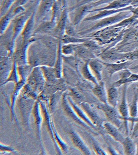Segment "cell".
I'll list each match as a JSON object with an SVG mask.
<instances>
[{"label": "cell", "mask_w": 138, "mask_h": 155, "mask_svg": "<svg viewBox=\"0 0 138 155\" xmlns=\"http://www.w3.org/2000/svg\"><path fill=\"white\" fill-rule=\"evenodd\" d=\"M124 154L127 155H133L135 154L136 149L135 145L131 139L126 137L124 141L122 143Z\"/></svg>", "instance_id": "19"}, {"label": "cell", "mask_w": 138, "mask_h": 155, "mask_svg": "<svg viewBox=\"0 0 138 155\" xmlns=\"http://www.w3.org/2000/svg\"><path fill=\"white\" fill-rule=\"evenodd\" d=\"M24 9L23 8L21 7V6H19L17 8H16L14 10V14H18L19 13L23 11Z\"/></svg>", "instance_id": "41"}, {"label": "cell", "mask_w": 138, "mask_h": 155, "mask_svg": "<svg viewBox=\"0 0 138 155\" xmlns=\"http://www.w3.org/2000/svg\"><path fill=\"white\" fill-rule=\"evenodd\" d=\"M71 137L73 142H74V144L79 149H80L85 154H90V152L89 150H88L87 147L84 143L82 140L80 139V138L77 134L73 133L72 134Z\"/></svg>", "instance_id": "22"}, {"label": "cell", "mask_w": 138, "mask_h": 155, "mask_svg": "<svg viewBox=\"0 0 138 155\" xmlns=\"http://www.w3.org/2000/svg\"><path fill=\"white\" fill-rule=\"evenodd\" d=\"M89 61H87L86 62L83 68V75L85 79L89 81H92L95 85H96L98 84V83L97 79L90 70L89 65Z\"/></svg>", "instance_id": "21"}, {"label": "cell", "mask_w": 138, "mask_h": 155, "mask_svg": "<svg viewBox=\"0 0 138 155\" xmlns=\"http://www.w3.org/2000/svg\"><path fill=\"white\" fill-rule=\"evenodd\" d=\"M65 32L66 34L71 36H74L75 35V30L74 27L70 24L68 23V20L67 21V25H66L65 28Z\"/></svg>", "instance_id": "35"}, {"label": "cell", "mask_w": 138, "mask_h": 155, "mask_svg": "<svg viewBox=\"0 0 138 155\" xmlns=\"http://www.w3.org/2000/svg\"><path fill=\"white\" fill-rule=\"evenodd\" d=\"M99 56L104 62H110V63H120L126 61L125 53L119 52L114 48L104 50Z\"/></svg>", "instance_id": "4"}, {"label": "cell", "mask_w": 138, "mask_h": 155, "mask_svg": "<svg viewBox=\"0 0 138 155\" xmlns=\"http://www.w3.org/2000/svg\"><path fill=\"white\" fill-rule=\"evenodd\" d=\"M55 0H43L40 6L39 12L42 15H45L53 8Z\"/></svg>", "instance_id": "26"}, {"label": "cell", "mask_w": 138, "mask_h": 155, "mask_svg": "<svg viewBox=\"0 0 138 155\" xmlns=\"http://www.w3.org/2000/svg\"><path fill=\"white\" fill-rule=\"evenodd\" d=\"M86 112L88 114L89 117L94 125L101 127L103 125V121L97 113L92 110L88 105H86L85 106Z\"/></svg>", "instance_id": "17"}, {"label": "cell", "mask_w": 138, "mask_h": 155, "mask_svg": "<svg viewBox=\"0 0 138 155\" xmlns=\"http://www.w3.org/2000/svg\"><path fill=\"white\" fill-rule=\"evenodd\" d=\"M107 133L111 136L115 140L119 143H122L124 141L125 138L118 130V128L110 122H107L103 125Z\"/></svg>", "instance_id": "9"}, {"label": "cell", "mask_w": 138, "mask_h": 155, "mask_svg": "<svg viewBox=\"0 0 138 155\" xmlns=\"http://www.w3.org/2000/svg\"><path fill=\"white\" fill-rule=\"evenodd\" d=\"M134 8L132 6L126 7L122 9H111V10H104L99 11L98 14L93 16L89 17L86 18L84 20V21H95L98 20H101L104 18L108 17L113 14H117V13L120 12H121L125 11H130Z\"/></svg>", "instance_id": "6"}, {"label": "cell", "mask_w": 138, "mask_h": 155, "mask_svg": "<svg viewBox=\"0 0 138 155\" xmlns=\"http://www.w3.org/2000/svg\"><path fill=\"white\" fill-rule=\"evenodd\" d=\"M123 27L112 28L109 26L90 33L88 38H93L100 45H106L114 42L118 38Z\"/></svg>", "instance_id": "1"}, {"label": "cell", "mask_w": 138, "mask_h": 155, "mask_svg": "<svg viewBox=\"0 0 138 155\" xmlns=\"http://www.w3.org/2000/svg\"><path fill=\"white\" fill-rule=\"evenodd\" d=\"M138 18V16L133 15L130 17L127 18L122 20L118 23L116 24L113 26H110L112 28H117L120 27H123L126 28L128 26H132L133 24L135 22L136 20Z\"/></svg>", "instance_id": "27"}, {"label": "cell", "mask_w": 138, "mask_h": 155, "mask_svg": "<svg viewBox=\"0 0 138 155\" xmlns=\"http://www.w3.org/2000/svg\"><path fill=\"white\" fill-rule=\"evenodd\" d=\"M119 73L120 77V80H124V79L127 78L132 74L131 72L129 70H128V68L121 71Z\"/></svg>", "instance_id": "36"}, {"label": "cell", "mask_w": 138, "mask_h": 155, "mask_svg": "<svg viewBox=\"0 0 138 155\" xmlns=\"http://www.w3.org/2000/svg\"><path fill=\"white\" fill-rule=\"evenodd\" d=\"M133 15V13L130 10L121 12H120L117 13L113 16H109L101 19L98 23L96 24L93 27L87 31L81 32L80 34L81 35L88 34L105 28L113 26L120 22L124 19L130 17Z\"/></svg>", "instance_id": "2"}, {"label": "cell", "mask_w": 138, "mask_h": 155, "mask_svg": "<svg viewBox=\"0 0 138 155\" xmlns=\"http://www.w3.org/2000/svg\"><path fill=\"white\" fill-rule=\"evenodd\" d=\"M129 115L130 117H137L138 115V106L137 97L136 96L130 107Z\"/></svg>", "instance_id": "29"}, {"label": "cell", "mask_w": 138, "mask_h": 155, "mask_svg": "<svg viewBox=\"0 0 138 155\" xmlns=\"http://www.w3.org/2000/svg\"><path fill=\"white\" fill-rule=\"evenodd\" d=\"M58 48L57 58L56 61V67L55 68V74L57 78H60L61 77V64H62V50H61V41H59L58 42Z\"/></svg>", "instance_id": "25"}, {"label": "cell", "mask_w": 138, "mask_h": 155, "mask_svg": "<svg viewBox=\"0 0 138 155\" xmlns=\"http://www.w3.org/2000/svg\"></svg>", "instance_id": "45"}, {"label": "cell", "mask_w": 138, "mask_h": 155, "mask_svg": "<svg viewBox=\"0 0 138 155\" xmlns=\"http://www.w3.org/2000/svg\"><path fill=\"white\" fill-rule=\"evenodd\" d=\"M11 16L10 14H8L3 16L1 20V33L2 34L6 30L10 23Z\"/></svg>", "instance_id": "30"}, {"label": "cell", "mask_w": 138, "mask_h": 155, "mask_svg": "<svg viewBox=\"0 0 138 155\" xmlns=\"http://www.w3.org/2000/svg\"><path fill=\"white\" fill-rule=\"evenodd\" d=\"M94 149L95 152L97 153V154L101 155H106V153L101 148H100L98 145H96L94 146Z\"/></svg>", "instance_id": "38"}, {"label": "cell", "mask_w": 138, "mask_h": 155, "mask_svg": "<svg viewBox=\"0 0 138 155\" xmlns=\"http://www.w3.org/2000/svg\"><path fill=\"white\" fill-rule=\"evenodd\" d=\"M74 46V51H76L78 55L83 58L89 59L90 60L95 59L96 56L92 52V50L87 48L82 45H75Z\"/></svg>", "instance_id": "15"}, {"label": "cell", "mask_w": 138, "mask_h": 155, "mask_svg": "<svg viewBox=\"0 0 138 155\" xmlns=\"http://www.w3.org/2000/svg\"><path fill=\"white\" fill-rule=\"evenodd\" d=\"M68 20V15L67 11L64 10L62 13L57 27V32L59 35H62V37L64 35L63 32L65 31V28Z\"/></svg>", "instance_id": "24"}, {"label": "cell", "mask_w": 138, "mask_h": 155, "mask_svg": "<svg viewBox=\"0 0 138 155\" xmlns=\"http://www.w3.org/2000/svg\"><path fill=\"white\" fill-rule=\"evenodd\" d=\"M125 56L126 61H133L138 59V49L133 51L125 53Z\"/></svg>", "instance_id": "33"}, {"label": "cell", "mask_w": 138, "mask_h": 155, "mask_svg": "<svg viewBox=\"0 0 138 155\" xmlns=\"http://www.w3.org/2000/svg\"><path fill=\"white\" fill-rule=\"evenodd\" d=\"M89 65L90 69L97 81H101L102 79V71L103 65L100 61L93 59L90 60Z\"/></svg>", "instance_id": "10"}, {"label": "cell", "mask_w": 138, "mask_h": 155, "mask_svg": "<svg viewBox=\"0 0 138 155\" xmlns=\"http://www.w3.org/2000/svg\"><path fill=\"white\" fill-rule=\"evenodd\" d=\"M119 94L116 87H110L107 92L108 104L115 108L118 101Z\"/></svg>", "instance_id": "16"}, {"label": "cell", "mask_w": 138, "mask_h": 155, "mask_svg": "<svg viewBox=\"0 0 138 155\" xmlns=\"http://www.w3.org/2000/svg\"><path fill=\"white\" fill-rule=\"evenodd\" d=\"M130 69L133 70L138 71V64L134 66V67H132V68H130Z\"/></svg>", "instance_id": "44"}, {"label": "cell", "mask_w": 138, "mask_h": 155, "mask_svg": "<svg viewBox=\"0 0 138 155\" xmlns=\"http://www.w3.org/2000/svg\"><path fill=\"white\" fill-rule=\"evenodd\" d=\"M34 14L32 15L29 18L26 25L24 28L23 30L21 32L22 39L23 40V44L27 41L28 39L31 35L33 29L34 25Z\"/></svg>", "instance_id": "13"}, {"label": "cell", "mask_w": 138, "mask_h": 155, "mask_svg": "<svg viewBox=\"0 0 138 155\" xmlns=\"http://www.w3.org/2000/svg\"></svg>", "instance_id": "46"}, {"label": "cell", "mask_w": 138, "mask_h": 155, "mask_svg": "<svg viewBox=\"0 0 138 155\" xmlns=\"http://www.w3.org/2000/svg\"><path fill=\"white\" fill-rule=\"evenodd\" d=\"M90 38H77L74 36L68 35L67 34H64L62 37V42L63 44H77V43H83L87 41Z\"/></svg>", "instance_id": "20"}, {"label": "cell", "mask_w": 138, "mask_h": 155, "mask_svg": "<svg viewBox=\"0 0 138 155\" xmlns=\"http://www.w3.org/2000/svg\"><path fill=\"white\" fill-rule=\"evenodd\" d=\"M130 11L133 13V15L138 16V7L136 8H134Z\"/></svg>", "instance_id": "42"}, {"label": "cell", "mask_w": 138, "mask_h": 155, "mask_svg": "<svg viewBox=\"0 0 138 155\" xmlns=\"http://www.w3.org/2000/svg\"><path fill=\"white\" fill-rule=\"evenodd\" d=\"M133 27L136 28H138V18L136 19V20L135 22H134V23L133 24V25H132Z\"/></svg>", "instance_id": "43"}, {"label": "cell", "mask_w": 138, "mask_h": 155, "mask_svg": "<svg viewBox=\"0 0 138 155\" xmlns=\"http://www.w3.org/2000/svg\"><path fill=\"white\" fill-rule=\"evenodd\" d=\"M131 0H115L109 3V5L99 9H92L89 11V13L99 12L104 10H111V9H119L126 8L130 6Z\"/></svg>", "instance_id": "8"}, {"label": "cell", "mask_w": 138, "mask_h": 155, "mask_svg": "<svg viewBox=\"0 0 138 155\" xmlns=\"http://www.w3.org/2000/svg\"><path fill=\"white\" fill-rule=\"evenodd\" d=\"M55 22L54 20L48 21V22L45 23L43 24L38 29V32L39 31H44V32H48L51 31L55 27Z\"/></svg>", "instance_id": "32"}, {"label": "cell", "mask_w": 138, "mask_h": 155, "mask_svg": "<svg viewBox=\"0 0 138 155\" xmlns=\"http://www.w3.org/2000/svg\"><path fill=\"white\" fill-rule=\"evenodd\" d=\"M131 134V139L138 138V122H135Z\"/></svg>", "instance_id": "37"}, {"label": "cell", "mask_w": 138, "mask_h": 155, "mask_svg": "<svg viewBox=\"0 0 138 155\" xmlns=\"http://www.w3.org/2000/svg\"><path fill=\"white\" fill-rule=\"evenodd\" d=\"M91 38L82 43V45L87 48L91 50H97L99 48V44L96 40L94 39H91Z\"/></svg>", "instance_id": "31"}, {"label": "cell", "mask_w": 138, "mask_h": 155, "mask_svg": "<svg viewBox=\"0 0 138 155\" xmlns=\"http://www.w3.org/2000/svg\"><path fill=\"white\" fill-rule=\"evenodd\" d=\"M100 0H84L82 2L80 3V4L78 5V7L81 6L85 5L90 4L94 3V2H98Z\"/></svg>", "instance_id": "39"}, {"label": "cell", "mask_w": 138, "mask_h": 155, "mask_svg": "<svg viewBox=\"0 0 138 155\" xmlns=\"http://www.w3.org/2000/svg\"><path fill=\"white\" fill-rule=\"evenodd\" d=\"M130 6L134 8L138 7V0H131V1Z\"/></svg>", "instance_id": "40"}, {"label": "cell", "mask_w": 138, "mask_h": 155, "mask_svg": "<svg viewBox=\"0 0 138 155\" xmlns=\"http://www.w3.org/2000/svg\"><path fill=\"white\" fill-rule=\"evenodd\" d=\"M74 19V25L78 24L83 19L85 15L91 10L88 4L81 6Z\"/></svg>", "instance_id": "23"}, {"label": "cell", "mask_w": 138, "mask_h": 155, "mask_svg": "<svg viewBox=\"0 0 138 155\" xmlns=\"http://www.w3.org/2000/svg\"><path fill=\"white\" fill-rule=\"evenodd\" d=\"M28 45L29 43L23 44V46L15 53V59L20 64H25L26 63V55Z\"/></svg>", "instance_id": "18"}, {"label": "cell", "mask_w": 138, "mask_h": 155, "mask_svg": "<svg viewBox=\"0 0 138 155\" xmlns=\"http://www.w3.org/2000/svg\"><path fill=\"white\" fill-rule=\"evenodd\" d=\"M94 94L102 103L107 104V93H106L105 84L100 81L92 90Z\"/></svg>", "instance_id": "11"}, {"label": "cell", "mask_w": 138, "mask_h": 155, "mask_svg": "<svg viewBox=\"0 0 138 155\" xmlns=\"http://www.w3.org/2000/svg\"><path fill=\"white\" fill-rule=\"evenodd\" d=\"M119 111L120 115L122 116V120L126 121V120L129 117V110L126 98V87H125L123 89V97L122 102L119 107Z\"/></svg>", "instance_id": "14"}, {"label": "cell", "mask_w": 138, "mask_h": 155, "mask_svg": "<svg viewBox=\"0 0 138 155\" xmlns=\"http://www.w3.org/2000/svg\"><path fill=\"white\" fill-rule=\"evenodd\" d=\"M138 81V74H132L130 76L124 80H120L113 84V86L119 87L122 85Z\"/></svg>", "instance_id": "28"}, {"label": "cell", "mask_w": 138, "mask_h": 155, "mask_svg": "<svg viewBox=\"0 0 138 155\" xmlns=\"http://www.w3.org/2000/svg\"><path fill=\"white\" fill-rule=\"evenodd\" d=\"M98 109L101 110L105 114V116L110 123H112L117 128H120L122 127V116L117 113L115 107L111 106L107 103L101 104L98 107Z\"/></svg>", "instance_id": "3"}, {"label": "cell", "mask_w": 138, "mask_h": 155, "mask_svg": "<svg viewBox=\"0 0 138 155\" xmlns=\"http://www.w3.org/2000/svg\"><path fill=\"white\" fill-rule=\"evenodd\" d=\"M61 50L62 53L66 55H71L75 52L74 46L70 44L62 45L61 48Z\"/></svg>", "instance_id": "34"}, {"label": "cell", "mask_w": 138, "mask_h": 155, "mask_svg": "<svg viewBox=\"0 0 138 155\" xmlns=\"http://www.w3.org/2000/svg\"><path fill=\"white\" fill-rule=\"evenodd\" d=\"M100 61L103 66H105L108 74L110 77L112 76L116 72H120L123 69L129 68L130 66L133 63L131 61H126L120 63H110Z\"/></svg>", "instance_id": "5"}, {"label": "cell", "mask_w": 138, "mask_h": 155, "mask_svg": "<svg viewBox=\"0 0 138 155\" xmlns=\"http://www.w3.org/2000/svg\"><path fill=\"white\" fill-rule=\"evenodd\" d=\"M138 40V31L134 27L126 29L122 40L118 43L120 47L131 44Z\"/></svg>", "instance_id": "7"}, {"label": "cell", "mask_w": 138, "mask_h": 155, "mask_svg": "<svg viewBox=\"0 0 138 155\" xmlns=\"http://www.w3.org/2000/svg\"><path fill=\"white\" fill-rule=\"evenodd\" d=\"M27 15H22L18 18L14 23V35L13 37V42H14L15 38L20 32H22L26 21L29 18Z\"/></svg>", "instance_id": "12"}]
</instances>
